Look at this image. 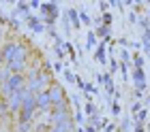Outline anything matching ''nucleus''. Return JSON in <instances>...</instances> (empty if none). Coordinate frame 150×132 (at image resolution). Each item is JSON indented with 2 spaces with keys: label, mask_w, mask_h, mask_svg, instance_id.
<instances>
[{
  "label": "nucleus",
  "mask_w": 150,
  "mask_h": 132,
  "mask_svg": "<svg viewBox=\"0 0 150 132\" xmlns=\"http://www.w3.org/2000/svg\"><path fill=\"white\" fill-rule=\"evenodd\" d=\"M86 111H88V115H94V113H97V109H94L92 102H88V105H86Z\"/></svg>",
  "instance_id": "15"
},
{
  "label": "nucleus",
  "mask_w": 150,
  "mask_h": 132,
  "mask_svg": "<svg viewBox=\"0 0 150 132\" xmlns=\"http://www.w3.org/2000/svg\"><path fill=\"white\" fill-rule=\"evenodd\" d=\"M148 130H150V126H148Z\"/></svg>",
  "instance_id": "30"
},
{
  "label": "nucleus",
  "mask_w": 150,
  "mask_h": 132,
  "mask_svg": "<svg viewBox=\"0 0 150 132\" xmlns=\"http://www.w3.org/2000/svg\"><path fill=\"white\" fill-rule=\"evenodd\" d=\"M139 109H142V105H139V102H135V105H133V111H135V113H139Z\"/></svg>",
  "instance_id": "23"
},
{
  "label": "nucleus",
  "mask_w": 150,
  "mask_h": 132,
  "mask_svg": "<svg viewBox=\"0 0 150 132\" xmlns=\"http://www.w3.org/2000/svg\"><path fill=\"white\" fill-rule=\"evenodd\" d=\"M110 66H112V73H116V68H118V62H116V60L112 58V62H110Z\"/></svg>",
  "instance_id": "20"
},
{
  "label": "nucleus",
  "mask_w": 150,
  "mask_h": 132,
  "mask_svg": "<svg viewBox=\"0 0 150 132\" xmlns=\"http://www.w3.org/2000/svg\"><path fill=\"white\" fill-rule=\"evenodd\" d=\"M148 13H150V11H148Z\"/></svg>",
  "instance_id": "31"
},
{
  "label": "nucleus",
  "mask_w": 150,
  "mask_h": 132,
  "mask_svg": "<svg viewBox=\"0 0 150 132\" xmlns=\"http://www.w3.org/2000/svg\"><path fill=\"white\" fill-rule=\"evenodd\" d=\"M133 81H135V87H137V94L146 89V79H144V71L142 68H135L133 71Z\"/></svg>",
  "instance_id": "4"
},
{
  "label": "nucleus",
  "mask_w": 150,
  "mask_h": 132,
  "mask_svg": "<svg viewBox=\"0 0 150 132\" xmlns=\"http://www.w3.org/2000/svg\"><path fill=\"white\" fill-rule=\"evenodd\" d=\"M112 113H114V115H118V113H120V107H118V105H116V102H114V105H112Z\"/></svg>",
  "instance_id": "19"
},
{
  "label": "nucleus",
  "mask_w": 150,
  "mask_h": 132,
  "mask_svg": "<svg viewBox=\"0 0 150 132\" xmlns=\"http://www.w3.org/2000/svg\"><path fill=\"white\" fill-rule=\"evenodd\" d=\"M79 24H90V17L86 11H79Z\"/></svg>",
  "instance_id": "11"
},
{
  "label": "nucleus",
  "mask_w": 150,
  "mask_h": 132,
  "mask_svg": "<svg viewBox=\"0 0 150 132\" xmlns=\"http://www.w3.org/2000/svg\"><path fill=\"white\" fill-rule=\"evenodd\" d=\"M35 122H15V132H32Z\"/></svg>",
  "instance_id": "6"
},
{
  "label": "nucleus",
  "mask_w": 150,
  "mask_h": 132,
  "mask_svg": "<svg viewBox=\"0 0 150 132\" xmlns=\"http://www.w3.org/2000/svg\"><path fill=\"white\" fill-rule=\"evenodd\" d=\"M4 66V58H2V53H0V68Z\"/></svg>",
  "instance_id": "26"
},
{
  "label": "nucleus",
  "mask_w": 150,
  "mask_h": 132,
  "mask_svg": "<svg viewBox=\"0 0 150 132\" xmlns=\"http://www.w3.org/2000/svg\"><path fill=\"white\" fill-rule=\"evenodd\" d=\"M75 122H77V124L84 122V115H81V111H77V113H75Z\"/></svg>",
  "instance_id": "18"
},
{
  "label": "nucleus",
  "mask_w": 150,
  "mask_h": 132,
  "mask_svg": "<svg viewBox=\"0 0 150 132\" xmlns=\"http://www.w3.org/2000/svg\"><path fill=\"white\" fill-rule=\"evenodd\" d=\"M67 15H69V19L73 22L75 28H79V13H77V11H75V9H69V11H67Z\"/></svg>",
  "instance_id": "8"
},
{
  "label": "nucleus",
  "mask_w": 150,
  "mask_h": 132,
  "mask_svg": "<svg viewBox=\"0 0 150 132\" xmlns=\"http://www.w3.org/2000/svg\"><path fill=\"white\" fill-rule=\"evenodd\" d=\"M97 34L103 36V38H107L110 36V26H97Z\"/></svg>",
  "instance_id": "9"
},
{
  "label": "nucleus",
  "mask_w": 150,
  "mask_h": 132,
  "mask_svg": "<svg viewBox=\"0 0 150 132\" xmlns=\"http://www.w3.org/2000/svg\"><path fill=\"white\" fill-rule=\"evenodd\" d=\"M28 26H30L35 32H43V30H45V28L39 24V19H37V17H32V15H28Z\"/></svg>",
  "instance_id": "7"
},
{
  "label": "nucleus",
  "mask_w": 150,
  "mask_h": 132,
  "mask_svg": "<svg viewBox=\"0 0 150 132\" xmlns=\"http://www.w3.org/2000/svg\"><path fill=\"white\" fill-rule=\"evenodd\" d=\"M129 22L135 24V22H137V15H135V13H129Z\"/></svg>",
  "instance_id": "21"
},
{
  "label": "nucleus",
  "mask_w": 150,
  "mask_h": 132,
  "mask_svg": "<svg viewBox=\"0 0 150 132\" xmlns=\"http://www.w3.org/2000/svg\"><path fill=\"white\" fill-rule=\"evenodd\" d=\"M146 115H148V111H139V113H137V124L144 122V119H146Z\"/></svg>",
  "instance_id": "16"
},
{
  "label": "nucleus",
  "mask_w": 150,
  "mask_h": 132,
  "mask_svg": "<svg viewBox=\"0 0 150 132\" xmlns=\"http://www.w3.org/2000/svg\"><path fill=\"white\" fill-rule=\"evenodd\" d=\"M129 60H131L129 51H127V49H122V64H129Z\"/></svg>",
  "instance_id": "14"
},
{
  "label": "nucleus",
  "mask_w": 150,
  "mask_h": 132,
  "mask_svg": "<svg viewBox=\"0 0 150 132\" xmlns=\"http://www.w3.org/2000/svg\"><path fill=\"white\" fill-rule=\"evenodd\" d=\"M144 51H146V53L150 55V43H148V41H146V38H144Z\"/></svg>",
  "instance_id": "22"
},
{
  "label": "nucleus",
  "mask_w": 150,
  "mask_h": 132,
  "mask_svg": "<svg viewBox=\"0 0 150 132\" xmlns=\"http://www.w3.org/2000/svg\"><path fill=\"white\" fill-rule=\"evenodd\" d=\"M24 89H26V87H22V89H19V92H15V94H11L9 98L4 100V102H6V107H9V113H11V115H17V113H19V109H22Z\"/></svg>",
  "instance_id": "2"
},
{
  "label": "nucleus",
  "mask_w": 150,
  "mask_h": 132,
  "mask_svg": "<svg viewBox=\"0 0 150 132\" xmlns=\"http://www.w3.org/2000/svg\"><path fill=\"white\" fill-rule=\"evenodd\" d=\"M2 38H4V30H2V26H0V47H2Z\"/></svg>",
  "instance_id": "24"
},
{
  "label": "nucleus",
  "mask_w": 150,
  "mask_h": 132,
  "mask_svg": "<svg viewBox=\"0 0 150 132\" xmlns=\"http://www.w3.org/2000/svg\"><path fill=\"white\" fill-rule=\"evenodd\" d=\"M35 102H37V113H50V111H52V102H50L47 92L37 94L35 96Z\"/></svg>",
  "instance_id": "3"
},
{
  "label": "nucleus",
  "mask_w": 150,
  "mask_h": 132,
  "mask_svg": "<svg viewBox=\"0 0 150 132\" xmlns=\"http://www.w3.org/2000/svg\"><path fill=\"white\" fill-rule=\"evenodd\" d=\"M94 58H97L99 62H105V45H99L97 53H94Z\"/></svg>",
  "instance_id": "10"
},
{
  "label": "nucleus",
  "mask_w": 150,
  "mask_h": 132,
  "mask_svg": "<svg viewBox=\"0 0 150 132\" xmlns=\"http://www.w3.org/2000/svg\"><path fill=\"white\" fill-rule=\"evenodd\" d=\"M50 132H73V119H67V122H62V124L50 126Z\"/></svg>",
  "instance_id": "5"
},
{
  "label": "nucleus",
  "mask_w": 150,
  "mask_h": 132,
  "mask_svg": "<svg viewBox=\"0 0 150 132\" xmlns=\"http://www.w3.org/2000/svg\"><path fill=\"white\" fill-rule=\"evenodd\" d=\"M101 22H103V26H110V24H112V13H105Z\"/></svg>",
  "instance_id": "13"
},
{
  "label": "nucleus",
  "mask_w": 150,
  "mask_h": 132,
  "mask_svg": "<svg viewBox=\"0 0 150 132\" xmlns=\"http://www.w3.org/2000/svg\"><path fill=\"white\" fill-rule=\"evenodd\" d=\"M47 96H50L52 107L67 105V102H64V89H62V85H58V83H52V85L47 87Z\"/></svg>",
  "instance_id": "1"
},
{
  "label": "nucleus",
  "mask_w": 150,
  "mask_h": 132,
  "mask_svg": "<svg viewBox=\"0 0 150 132\" xmlns=\"http://www.w3.org/2000/svg\"><path fill=\"white\" fill-rule=\"evenodd\" d=\"M0 89H2V79H0Z\"/></svg>",
  "instance_id": "29"
},
{
  "label": "nucleus",
  "mask_w": 150,
  "mask_h": 132,
  "mask_svg": "<svg viewBox=\"0 0 150 132\" xmlns=\"http://www.w3.org/2000/svg\"><path fill=\"white\" fill-rule=\"evenodd\" d=\"M133 64H135V68H142V66H144V58H142V55H135Z\"/></svg>",
  "instance_id": "12"
},
{
  "label": "nucleus",
  "mask_w": 150,
  "mask_h": 132,
  "mask_svg": "<svg viewBox=\"0 0 150 132\" xmlns=\"http://www.w3.org/2000/svg\"><path fill=\"white\" fill-rule=\"evenodd\" d=\"M86 132H97V130H94L92 126H88V128H86Z\"/></svg>",
  "instance_id": "27"
},
{
  "label": "nucleus",
  "mask_w": 150,
  "mask_h": 132,
  "mask_svg": "<svg viewBox=\"0 0 150 132\" xmlns=\"http://www.w3.org/2000/svg\"><path fill=\"white\" fill-rule=\"evenodd\" d=\"M146 102H148V107H150V96H148V100H146Z\"/></svg>",
  "instance_id": "28"
},
{
  "label": "nucleus",
  "mask_w": 150,
  "mask_h": 132,
  "mask_svg": "<svg viewBox=\"0 0 150 132\" xmlns=\"http://www.w3.org/2000/svg\"><path fill=\"white\" fill-rule=\"evenodd\" d=\"M86 45H88V47H94V34H92V32L88 34V41H86Z\"/></svg>",
  "instance_id": "17"
},
{
  "label": "nucleus",
  "mask_w": 150,
  "mask_h": 132,
  "mask_svg": "<svg viewBox=\"0 0 150 132\" xmlns=\"http://www.w3.org/2000/svg\"><path fill=\"white\" fill-rule=\"evenodd\" d=\"M105 132H114V126H112V124H107V126H105Z\"/></svg>",
  "instance_id": "25"
}]
</instances>
